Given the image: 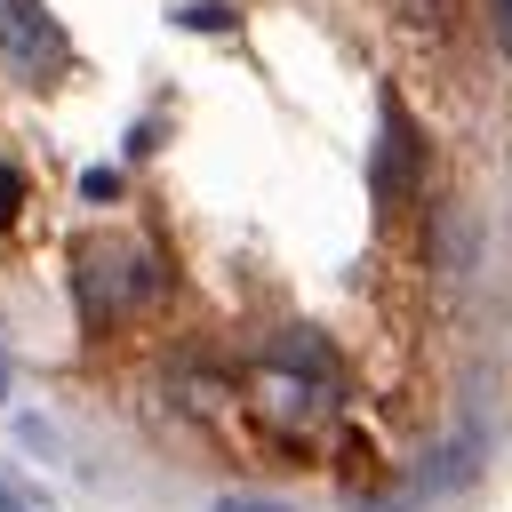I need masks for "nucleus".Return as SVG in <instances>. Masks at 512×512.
Instances as JSON below:
<instances>
[{
  "label": "nucleus",
  "mask_w": 512,
  "mask_h": 512,
  "mask_svg": "<svg viewBox=\"0 0 512 512\" xmlns=\"http://www.w3.org/2000/svg\"><path fill=\"white\" fill-rule=\"evenodd\" d=\"M0 512H48V504H40V496H32L16 472H0Z\"/></svg>",
  "instance_id": "4"
},
{
  "label": "nucleus",
  "mask_w": 512,
  "mask_h": 512,
  "mask_svg": "<svg viewBox=\"0 0 512 512\" xmlns=\"http://www.w3.org/2000/svg\"><path fill=\"white\" fill-rule=\"evenodd\" d=\"M16 208H24V176H16L8 160H0V232L16 224Z\"/></svg>",
  "instance_id": "3"
},
{
  "label": "nucleus",
  "mask_w": 512,
  "mask_h": 512,
  "mask_svg": "<svg viewBox=\"0 0 512 512\" xmlns=\"http://www.w3.org/2000/svg\"><path fill=\"white\" fill-rule=\"evenodd\" d=\"M408 152H416L408 120L384 112V144H376V208H400V200H408Z\"/></svg>",
  "instance_id": "2"
},
{
  "label": "nucleus",
  "mask_w": 512,
  "mask_h": 512,
  "mask_svg": "<svg viewBox=\"0 0 512 512\" xmlns=\"http://www.w3.org/2000/svg\"><path fill=\"white\" fill-rule=\"evenodd\" d=\"M496 32H504V48H512V0H496Z\"/></svg>",
  "instance_id": "5"
},
{
  "label": "nucleus",
  "mask_w": 512,
  "mask_h": 512,
  "mask_svg": "<svg viewBox=\"0 0 512 512\" xmlns=\"http://www.w3.org/2000/svg\"><path fill=\"white\" fill-rule=\"evenodd\" d=\"M224 512H280V504H224Z\"/></svg>",
  "instance_id": "6"
},
{
  "label": "nucleus",
  "mask_w": 512,
  "mask_h": 512,
  "mask_svg": "<svg viewBox=\"0 0 512 512\" xmlns=\"http://www.w3.org/2000/svg\"><path fill=\"white\" fill-rule=\"evenodd\" d=\"M0 64L16 80H32V88L72 64V48H64V32H56V16L40 0H0Z\"/></svg>",
  "instance_id": "1"
}]
</instances>
